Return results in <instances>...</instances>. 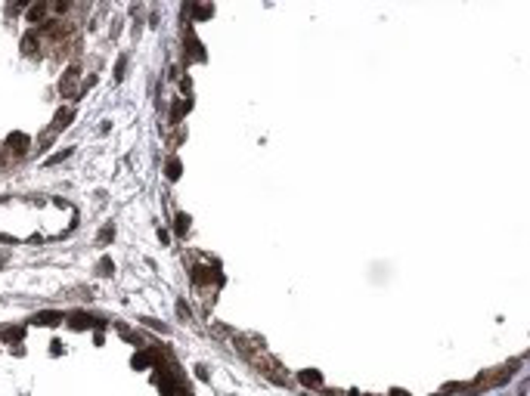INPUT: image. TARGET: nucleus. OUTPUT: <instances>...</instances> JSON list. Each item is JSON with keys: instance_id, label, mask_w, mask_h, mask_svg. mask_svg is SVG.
I'll list each match as a JSON object with an SVG mask.
<instances>
[{"instance_id": "1", "label": "nucleus", "mask_w": 530, "mask_h": 396, "mask_svg": "<svg viewBox=\"0 0 530 396\" xmlns=\"http://www.w3.org/2000/svg\"><path fill=\"white\" fill-rule=\"evenodd\" d=\"M74 84H78V65H72V69H69V71H65V78H62V84H59V90H62V96H72Z\"/></svg>"}, {"instance_id": "2", "label": "nucleus", "mask_w": 530, "mask_h": 396, "mask_svg": "<svg viewBox=\"0 0 530 396\" xmlns=\"http://www.w3.org/2000/svg\"><path fill=\"white\" fill-rule=\"evenodd\" d=\"M72 118H74L72 108H59V112H56V121H53V133L65 130V121H72Z\"/></svg>"}, {"instance_id": "3", "label": "nucleus", "mask_w": 530, "mask_h": 396, "mask_svg": "<svg viewBox=\"0 0 530 396\" xmlns=\"http://www.w3.org/2000/svg\"><path fill=\"white\" fill-rule=\"evenodd\" d=\"M47 10H50L47 3H37V6H31V10L25 13V16H28V22H40V19H44V13H47Z\"/></svg>"}, {"instance_id": "4", "label": "nucleus", "mask_w": 530, "mask_h": 396, "mask_svg": "<svg viewBox=\"0 0 530 396\" xmlns=\"http://www.w3.org/2000/svg\"><path fill=\"white\" fill-rule=\"evenodd\" d=\"M167 176H171V180L180 176V164H177V161H167Z\"/></svg>"}, {"instance_id": "5", "label": "nucleus", "mask_w": 530, "mask_h": 396, "mask_svg": "<svg viewBox=\"0 0 530 396\" xmlns=\"http://www.w3.org/2000/svg\"><path fill=\"white\" fill-rule=\"evenodd\" d=\"M69 155H72V152H69V149H65V152H59V155H53V158H50V161H47V164H59V161H65V158H69Z\"/></svg>"}, {"instance_id": "6", "label": "nucleus", "mask_w": 530, "mask_h": 396, "mask_svg": "<svg viewBox=\"0 0 530 396\" xmlns=\"http://www.w3.org/2000/svg\"><path fill=\"white\" fill-rule=\"evenodd\" d=\"M103 275H112V260H103Z\"/></svg>"}]
</instances>
